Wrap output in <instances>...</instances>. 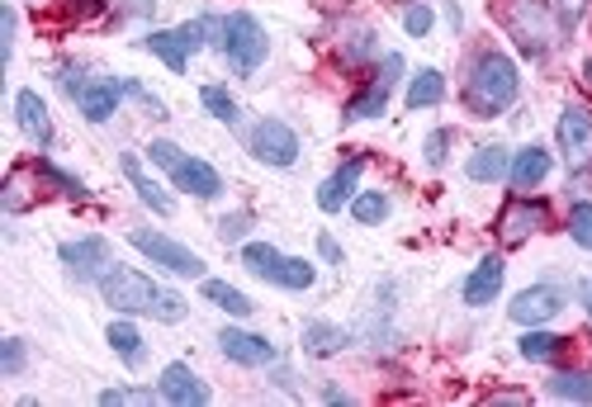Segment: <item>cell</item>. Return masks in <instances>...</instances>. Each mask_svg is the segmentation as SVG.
<instances>
[{"mask_svg":"<svg viewBox=\"0 0 592 407\" xmlns=\"http://www.w3.org/2000/svg\"><path fill=\"white\" fill-rule=\"evenodd\" d=\"M503 275H507L503 256H483L479 266H474V275L465 280V304H469V308H483V304H493V298L503 294Z\"/></svg>","mask_w":592,"mask_h":407,"instance_id":"9a60e30c","label":"cell"},{"mask_svg":"<svg viewBox=\"0 0 592 407\" xmlns=\"http://www.w3.org/2000/svg\"><path fill=\"white\" fill-rule=\"evenodd\" d=\"M138 246L142 256H152L156 266H166L171 275H190V280H200L204 275V260L190 252V246H180V242H171V238H162V232H148V228H134V238H128Z\"/></svg>","mask_w":592,"mask_h":407,"instance_id":"52a82bcc","label":"cell"},{"mask_svg":"<svg viewBox=\"0 0 592 407\" xmlns=\"http://www.w3.org/2000/svg\"><path fill=\"white\" fill-rule=\"evenodd\" d=\"M507 166H512L507 148H497V142H493V148H479V152L469 156V162H465V176L489 186V180H503V176H507Z\"/></svg>","mask_w":592,"mask_h":407,"instance_id":"603a6c76","label":"cell"},{"mask_svg":"<svg viewBox=\"0 0 592 407\" xmlns=\"http://www.w3.org/2000/svg\"><path fill=\"white\" fill-rule=\"evenodd\" d=\"M507 313H512V322H521V327H541V322L564 313V294L555 284H531V289H521V294L512 298Z\"/></svg>","mask_w":592,"mask_h":407,"instance_id":"8fae6325","label":"cell"},{"mask_svg":"<svg viewBox=\"0 0 592 407\" xmlns=\"http://www.w3.org/2000/svg\"><path fill=\"white\" fill-rule=\"evenodd\" d=\"M588 81H592V62H588Z\"/></svg>","mask_w":592,"mask_h":407,"instance_id":"7dc6e473","label":"cell"},{"mask_svg":"<svg viewBox=\"0 0 592 407\" xmlns=\"http://www.w3.org/2000/svg\"><path fill=\"white\" fill-rule=\"evenodd\" d=\"M318 252H323V260H332V266H341V246H337L332 238H318Z\"/></svg>","mask_w":592,"mask_h":407,"instance_id":"ee69618b","label":"cell"},{"mask_svg":"<svg viewBox=\"0 0 592 407\" xmlns=\"http://www.w3.org/2000/svg\"><path fill=\"white\" fill-rule=\"evenodd\" d=\"M242 266L261 275V280H270V284H280V289H308L313 284V270L308 260H299V256H280L270 242H252V246H242Z\"/></svg>","mask_w":592,"mask_h":407,"instance_id":"5b68a950","label":"cell"},{"mask_svg":"<svg viewBox=\"0 0 592 407\" xmlns=\"http://www.w3.org/2000/svg\"><path fill=\"white\" fill-rule=\"evenodd\" d=\"M29 176H34V166L24 170V166H15L5 176V190H0V208H5V214H24V208L34 204V194H29Z\"/></svg>","mask_w":592,"mask_h":407,"instance_id":"4316f807","label":"cell"},{"mask_svg":"<svg viewBox=\"0 0 592 407\" xmlns=\"http://www.w3.org/2000/svg\"><path fill=\"white\" fill-rule=\"evenodd\" d=\"M118 96H124V81H86L76 90V104H81V114L90 124H104L118 110Z\"/></svg>","mask_w":592,"mask_h":407,"instance_id":"d6986e66","label":"cell"},{"mask_svg":"<svg viewBox=\"0 0 592 407\" xmlns=\"http://www.w3.org/2000/svg\"><path fill=\"white\" fill-rule=\"evenodd\" d=\"M445 148H451V133H445V128H437V133L427 138V148H423L427 166H445Z\"/></svg>","mask_w":592,"mask_h":407,"instance_id":"ab89813d","label":"cell"},{"mask_svg":"<svg viewBox=\"0 0 592 407\" xmlns=\"http://www.w3.org/2000/svg\"><path fill=\"white\" fill-rule=\"evenodd\" d=\"M124 176L134 180V190H138V200L152 208V214H171V194H162V186L156 180L142 176V166H138V156H124Z\"/></svg>","mask_w":592,"mask_h":407,"instance_id":"d4e9b609","label":"cell"},{"mask_svg":"<svg viewBox=\"0 0 592 407\" xmlns=\"http://www.w3.org/2000/svg\"><path fill=\"white\" fill-rule=\"evenodd\" d=\"M399 76H403V52H389V58H385V67H379L375 81L365 86L361 96H351V104H347V119H375V114H385V110H389L393 86H399Z\"/></svg>","mask_w":592,"mask_h":407,"instance_id":"9c48e42d","label":"cell"},{"mask_svg":"<svg viewBox=\"0 0 592 407\" xmlns=\"http://www.w3.org/2000/svg\"><path fill=\"white\" fill-rule=\"evenodd\" d=\"M445 100V76L437 67H423L407 86V110H427V104H441Z\"/></svg>","mask_w":592,"mask_h":407,"instance_id":"cb8c5ba5","label":"cell"},{"mask_svg":"<svg viewBox=\"0 0 592 407\" xmlns=\"http://www.w3.org/2000/svg\"><path fill=\"white\" fill-rule=\"evenodd\" d=\"M559 148L564 156H569V166H592V119H588V110H578V104H569V110L559 114Z\"/></svg>","mask_w":592,"mask_h":407,"instance_id":"7c38bea8","label":"cell"},{"mask_svg":"<svg viewBox=\"0 0 592 407\" xmlns=\"http://www.w3.org/2000/svg\"><path fill=\"white\" fill-rule=\"evenodd\" d=\"M148 156H152L156 166H166V170H171V166L180 162V148H176V142H166V138H156L152 148H148Z\"/></svg>","mask_w":592,"mask_h":407,"instance_id":"60d3db41","label":"cell"},{"mask_svg":"<svg viewBox=\"0 0 592 407\" xmlns=\"http://www.w3.org/2000/svg\"><path fill=\"white\" fill-rule=\"evenodd\" d=\"M100 294L104 304H114L118 313H152L156 322H180L186 318V298L176 289L152 284L148 275L128 270V266H110L100 275Z\"/></svg>","mask_w":592,"mask_h":407,"instance_id":"6da1fadb","label":"cell"},{"mask_svg":"<svg viewBox=\"0 0 592 407\" xmlns=\"http://www.w3.org/2000/svg\"><path fill=\"white\" fill-rule=\"evenodd\" d=\"M517 90H521L517 62L503 58V52H479L465 81V110L474 119H493V114H503L517 100Z\"/></svg>","mask_w":592,"mask_h":407,"instance_id":"7a4b0ae2","label":"cell"},{"mask_svg":"<svg viewBox=\"0 0 592 407\" xmlns=\"http://www.w3.org/2000/svg\"><path fill=\"white\" fill-rule=\"evenodd\" d=\"M110 346H114L128 365H138V360H142V336H138V327H134V322H114V327H110Z\"/></svg>","mask_w":592,"mask_h":407,"instance_id":"4dcf8cb0","label":"cell"},{"mask_svg":"<svg viewBox=\"0 0 592 407\" xmlns=\"http://www.w3.org/2000/svg\"><path fill=\"white\" fill-rule=\"evenodd\" d=\"M559 10H564V24H574L588 10V0H559Z\"/></svg>","mask_w":592,"mask_h":407,"instance_id":"7bdbcfd3","label":"cell"},{"mask_svg":"<svg viewBox=\"0 0 592 407\" xmlns=\"http://www.w3.org/2000/svg\"><path fill=\"white\" fill-rule=\"evenodd\" d=\"M247 228H252V218H247V214H228V218L218 222V238H223V242H237Z\"/></svg>","mask_w":592,"mask_h":407,"instance_id":"b9f144b4","label":"cell"},{"mask_svg":"<svg viewBox=\"0 0 592 407\" xmlns=\"http://www.w3.org/2000/svg\"><path fill=\"white\" fill-rule=\"evenodd\" d=\"M403 29L413 34V38H427L431 34V5H427V0H417V5L403 10Z\"/></svg>","mask_w":592,"mask_h":407,"instance_id":"8d00e7d4","label":"cell"},{"mask_svg":"<svg viewBox=\"0 0 592 407\" xmlns=\"http://www.w3.org/2000/svg\"><path fill=\"white\" fill-rule=\"evenodd\" d=\"M204 298L209 304H218L223 313H232V318H247V313H252V298H247L242 289L223 284V280H204Z\"/></svg>","mask_w":592,"mask_h":407,"instance_id":"83f0119b","label":"cell"},{"mask_svg":"<svg viewBox=\"0 0 592 407\" xmlns=\"http://www.w3.org/2000/svg\"><path fill=\"white\" fill-rule=\"evenodd\" d=\"M104 5H110V0H62L67 20H96V15H104Z\"/></svg>","mask_w":592,"mask_h":407,"instance_id":"f35d334b","label":"cell"},{"mask_svg":"<svg viewBox=\"0 0 592 407\" xmlns=\"http://www.w3.org/2000/svg\"><path fill=\"white\" fill-rule=\"evenodd\" d=\"M550 398L592 403V374H583V370H559L555 379H550Z\"/></svg>","mask_w":592,"mask_h":407,"instance_id":"484cf974","label":"cell"},{"mask_svg":"<svg viewBox=\"0 0 592 407\" xmlns=\"http://www.w3.org/2000/svg\"><path fill=\"white\" fill-rule=\"evenodd\" d=\"M223 356L237 360V365H270L275 360V341L256 336V332H237V327H228V332L218 336Z\"/></svg>","mask_w":592,"mask_h":407,"instance_id":"e0dca14e","label":"cell"},{"mask_svg":"<svg viewBox=\"0 0 592 407\" xmlns=\"http://www.w3.org/2000/svg\"><path fill=\"white\" fill-rule=\"evenodd\" d=\"M20 370H24V341H20V336L0 341V374H5V379H15Z\"/></svg>","mask_w":592,"mask_h":407,"instance_id":"74e56055","label":"cell"},{"mask_svg":"<svg viewBox=\"0 0 592 407\" xmlns=\"http://www.w3.org/2000/svg\"><path fill=\"white\" fill-rule=\"evenodd\" d=\"M497 20H503V29L512 38H517V48L526 58H545L559 38L550 0H497Z\"/></svg>","mask_w":592,"mask_h":407,"instance_id":"3957f363","label":"cell"},{"mask_svg":"<svg viewBox=\"0 0 592 407\" xmlns=\"http://www.w3.org/2000/svg\"><path fill=\"white\" fill-rule=\"evenodd\" d=\"M247 148H252V156L266 166H294L299 162V138H294V128L280 124V119H261L252 128V138H247Z\"/></svg>","mask_w":592,"mask_h":407,"instance_id":"ba28073f","label":"cell"},{"mask_svg":"<svg viewBox=\"0 0 592 407\" xmlns=\"http://www.w3.org/2000/svg\"><path fill=\"white\" fill-rule=\"evenodd\" d=\"M370 52H375V34L370 29H355L347 38V48H341V62H351V67H355V62H365Z\"/></svg>","mask_w":592,"mask_h":407,"instance_id":"d590c367","label":"cell"},{"mask_svg":"<svg viewBox=\"0 0 592 407\" xmlns=\"http://www.w3.org/2000/svg\"><path fill=\"white\" fill-rule=\"evenodd\" d=\"M156 398H162V389H104L100 393V403L104 407H124V403H156Z\"/></svg>","mask_w":592,"mask_h":407,"instance_id":"e575fe53","label":"cell"},{"mask_svg":"<svg viewBox=\"0 0 592 407\" xmlns=\"http://www.w3.org/2000/svg\"><path fill=\"white\" fill-rule=\"evenodd\" d=\"M171 180H176V190L194 194V200H218V194H223L218 170L209 162H200V156H180V162L171 166Z\"/></svg>","mask_w":592,"mask_h":407,"instance_id":"4fadbf2b","label":"cell"},{"mask_svg":"<svg viewBox=\"0 0 592 407\" xmlns=\"http://www.w3.org/2000/svg\"><path fill=\"white\" fill-rule=\"evenodd\" d=\"M569 238L592 252V204H588V200L574 204V214H569Z\"/></svg>","mask_w":592,"mask_h":407,"instance_id":"836d02e7","label":"cell"},{"mask_svg":"<svg viewBox=\"0 0 592 407\" xmlns=\"http://www.w3.org/2000/svg\"><path fill=\"white\" fill-rule=\"evenodd\" d=\"M204 34H209V20H190V24H180V29L148 34V38H142V48L156 52V58H162L171 72H186L190 67V52L204 43Z\"/></svg>","mask_w":592,"mask_h":407,"instance_id":"8992f818","label":"cell"},{"mask_svg":"<svg viewBox=\"0 0 592 407\" xmlns=\"http://www.w3.org/2000/svg\"><path fill=\"white\" fill-rule=\"evenodd\" d=\"M62 260L72 266V275H81V280H90V275H100L114 266L110 260V242L104 238H81V242H62Z\"/></svg>","mask_w":592,"mask_h":407,"instance_id":"5bb4252c","label":"cell"},{"mask_svg":"<svg viewBox=\"0 0 592 407\" xmlns=\"http://www.w3.org/2000/svg\"><path fill=\"white\" fill-rule=\"evenodd\" d=\"M200 104H204L209 114H214V119H223V124H237V100H232L223 86H204V90H200Z\"/></svg>","mask_w":592,"mask_h":407,"instance_id":"d6a6232c","label":"cell"},{"mask_svg":"<svg viewBox=\"0 0 592 407\" xmlns=\"http://www.w3.org/2000/svg\"><path fill=\"white\" fill-rule=\"evenodd\" d=\"M545 176H550V152H545V148H521L517 156H512V166H507V180H512L517 190L541 186Z\"/></svg>","mask_w":592,"mask_h":407,"instance_id":"44dd1931","label":"cell"},{"mask_svg":"<svg viewBox=\"0 0 592 407\" xmlns=\"http://www.w3.org/2000/svg\"><path fill=\"white\" fill-rule=\"evenodd\" d=\"M351 346V332L347 327H332V322H308L304 327V351L308 356H337V351Z\"/></svg>","mask_w":592,"mask_h":407,"instance_id":"7402d4cb","label":"cell"},{"mask_svg":"<svg viewBox=\"0 0 592 407\" xmlns=\"http://www.w3.org/2000/svg\"><path fill=\"white\" fill-rule=\"evenodd\" d=\"M588 313H592V284H588Z\"/></svg>","mask_w":592,"mask_h":407,"instance_id":"bcb514c9","label":"cell"},{"mask_svg":"<svg viewBox=\"0 0 592 407\" xmlns=\"http://www.w3.org/2000/svg\"><path fill=\"white\" fill-rule=\"evenodd\" d=\"M564 346H569V336L541 332V327H531V332L521 336V356H526V360H555Z\"/></svg>","mask_w":592,"mask_h":407,"instance_id":"f1b7e54d","label":"cell"},{"mask_svg":"<svg viewBox=\"0 0 592 407\" xmlns=\"http://www.w3.org/2000/svg\"><path fill=\"white\" fill-rule=\"evenodd\" d=\"M162 398L166 403H180V407H204L209 403V389L200 384V379H194V370L190 365H166L162 370Z\"/></svg>","mask_w":592,"mask_h":407,"instance_id":"2e32d148","label":"cell"},{"mask_svg":"<svg viewBox=\"0 0 592 407\" xmlns=\"http://www.w3.org/2000/svg\"><path fill=\"white\" fill-rule=\"evenodd\" d=\"M489 403H526V393H512V389H507V393H493Z\"/></svg>","mask_w":592,"mask_h":407,"instance_id":"f6af8a7d","label":"cell"},{"mask_svg":"<svg viewBox=\"0 0 592 407\" xmlns=\"http://www.w3.org/2000/svg\"><path fill=\"white\" fill-rule=\"evenodd\" d=\"M361 170H365V156H351V162H341L332 176L323 180V190H318V208L323 214H337L341 204L355 194V180H361Z\"/></svg>","mask_w":592,"mask_h":407,"instance_id":"ac0fdd59","label":"cell"},{"mask_svg":"<svg viewBox=\"0 0 592 407\" xmlns=\"http://www.w3.org/2000/svg\"><path fill=\"white\" fill-rule=\"evenodd\" d=\"M15 114H20V128L29 133V142L48 148V142H52V119H48V104L38 100V90H20V96H15Z\"/></svg>","mask_w":592,"mask_h":407,"instance_id":"ffe728a7","label":"cell"},{"mask_svg":"<svg viewBox=\"0 0 592 407\" xmlns=\"http://www.w3.org/2000/svg\"><path fill=\"white\" fill-rule=\"evenodd\" d=\"M351 218H355V222H379V218H389V194H379V190L355 194V200H351Z\"/></svg>","mask_w":592,"mask_h":407,"instance_id":"1f68e13d","label":"cell"},{"mask_svg":"<svg viewBox=\"0 0 592 407\" xmlns=\"http://www.w3.org/2000/svg\"><path fill=\"white\" fill-rule=\"evenodd\" d=\"M223 52H228V67L237 76H252L261 62H266V29H261L256 15H247V10H237V15L223 20Z\"/></svg>","mask_w":592,"mask_h":407,"instance_id":"277c9868","label":"cell"},{"mask_svg":"<svg viewBox=\"0 0 592 407\" xmlns=\"http://www.w3.org/2000/svg\"><path fill=\"white\" fill-rule=\"evenodd\" d=\"M550 222V208L541 200H512L503 214H497V238L503 246H521L531 232H541Z\"/></svg>","mask_w":592,"mask_h":407,"instance_id":"30bf717a","label":"cell"},{"mask_svg":"<svg viewBox=\"0 0 592 407\" xmlns=\"http://www.w3.org/2000/svg\"><path fill=\"white\" fill-rule=\"evenodd\" d=\"M34 170H38V180H48L58 194H67V200H86V186L76 176H67V170H58L52 162H34Z\"/></svg>","mask_w":592,"mask_h":407,"instance_id":"f546056e","label":"cell"}]
</instances>
